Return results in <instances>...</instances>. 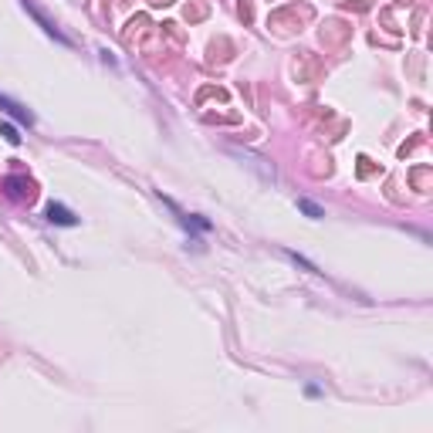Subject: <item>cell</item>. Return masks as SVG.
<instances>
[{"instance_id": "1", "label": "cell", "mask_w": 433, "mask_h": 433, "mask_svg": "<svg viewBox=\"0 0 433 433\" xmlns=\"http://www.w3.org/2000/svg\"><path fill=\"white\" fill-rule=\"evenodd\" d=\"M47 220H51V224H65V227H72V224H75V217H72L65 207H58V203H51V207H47Z\"/></svg>"}, {"instance_id": "2", "label": "cell", "mask_w": 433, "mask_h": 433, "mask_svg": "<svg viewBox=\"0 0 433 433\" xmlns=\"http://www.w3.org/2000/svg\"><path fill=\"white\" fill-rule=\"evenodd\" d=\"M298 207H302V210H305L308 217H321V210H318L315 203H308V200H298Z\"/></svg>"}, {"instance_id": "3", "label": "cell", "mask_w": 433, "mask_h": 433, "mask_svg": "<svg viewBox=\"0 0 433 433\" xmlns=\"http://www.w3.org/2000/svg\"><path fill=\"white\" fill-rule=\"evenodd\" d=\"M0 132L7 136V142H21V136H17V129H14V125H0Z\"/></svg>"}]
</instances>
